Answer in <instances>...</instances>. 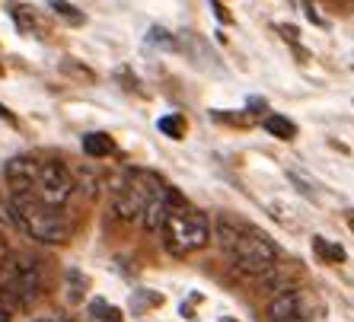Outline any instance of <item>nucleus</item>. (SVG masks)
I'll use <instances>...</instances> for the list:
<instances>
[{
    "label": "nucleus",
    "instance_id": "nucleus-6",
    "mask_svg": "<svg viewBox=\"0 0 354 322\" xmlns=\"http://www.w3.org/2000/svg\"><path fill=\"white\" fill-rule=\"evenodd\" d=\"M74 191H77L74 173L64 163H58V160H39V173H35V182H32V189H29L32 198L45 201V205L64 207Z\"/></svg>",
    "mask_w": 354,
    "mask_h": 322
},
{
    "label": "nucleus",
    "instance_id": "nucleus-5",
    "mask_svg": "<svg viewBox=\"0 0 354 322\" xmlns=\"http://www.w3.org/2000/svg\"><path fill=\"white\" fill-rule=\"evenodd\" d=\"M41 290V272L39 265L32 262V258H13L7 268V278H3V284H0V303L7 306L10 313L13 310H23V306H29L35 297H39Z\"/></svg>",
    "mask_w": 354,
    "mask_h": 322
},
{
    "label": "nucleus",
    "instance_id": "nucleus-8",
    "mask_svg": "<svg viewBox=\"0 0 354 322\" xmlns=\"http://www.w3.org/2000/svg\"><path fill=\"white\" fill-rule=\"evenodd\" d=\"M179 195H176L173 189H160L157 191V198L147 205V211H144V217H140V223H144V230H150V233H157V230H163V223H166V217H169V211H173L176 205H179Z\"/></svg>",
    "mask_w": 354,
    "mask_h": 322
},
{
    "label": "nucleus",
    "instance_id": "nucleus-18",
    "mask_svg": "<svg viewBox=\"0 0 354 322\" xmlns=\"http://www.w3.org/2000/svg\"><path fill=\"white\" fill-rule=\"evenodd\" d=\"M41 322H45V319H41Z\"/></svg>",
    "mask_w": 354,
    "mask_h": 322
},
{
    "label": "nucleus",
    "instance_id": "nucleus-11",
    "mask_svg": "<svg viewBox=\"0 0 354 322\" xmlns=\"http://www.w3.org/2000/svg\"><path fill=\"white\" fill-rule=\"evenodd\" d=\"M265 131L272 138H281V141H290V138H297V124L288 122L284 115H268L265 118Z\"/></svg>",
    "mask_w": 354,
    "mask_h": 322
},
{
    "label": "nucleus",
    "instance_id": "nucleus-13",
    "mask_svg": "<svg viewBox=\"0 0 354 322\" xmlns=\"http://www.w3.org/2000/svg\"><path fill=\"white\" fill-rule=\"evenodd\" d=\"M157 128L166 134V138H173V141H182L189 124H185V118H182V115H163V118L157 122Z\"/></svg>",
    "mask_w": 354,
    "mask_h": 322
},
{
    "label": "nucleus",
    "instance_id": "nucleus-3",
    "mask_svg": "<svg viewBox=\"0 0 354 322\" xmlns=\"http://www.w3.org/2000/svg\"><path fill=\"white\" fill-rule=\"evenodd\" d=\"M163 236L166 249L173 256H192V252H198V249H205L211 243V223L198 207H189L185 201H179L166 217Z\"/></svg>",
    "mask_w": 354,
    "mask_h": 322
},
{
    "label": "nucleus",
    "instance_id": "nucleus-17",
    "mask_svg": "<svg viewBox=\"0 0 354 322\" xmlns=\"http://www.w3.org/2000/svg\"><path fill=\"white\" fill-rule=\"evenodd\" d=\"M3 258H7V252H3V246H0V262H3Z\"/></svg>",
    "mask_w": 354,
    "mask_h": 322
},
{
    "label": "nucleus",
    "instance_id": "nucleus-16",
    "mask_svg": "<svg viewBox=\"0 0 354 322\" xmlns=\"http://www.w3.org/2000/svg\"><path fill=\"white\" fill-rule=\"evenodd\" d=\"M348 227H351V233H354V214H348Z\"/></svg>",
    "mask_w": 354,
    "mask_h": 322
},
{
    "label": "nucleus",
    "instance_id": "nucleus-7",
    "mask_svg": "<svg viewBox=\"0 0 354 322\" xmlns=\"http://www.w3.org/2000/svg\"><path fill=\"white\" fill-rule=\"evenodd\" d=\"M268 316H272L274 322H310L300 290H284V294H278V297L272 300V306H268Z\"/></svg>",
    "mask_w": 354,
    "mask_h": 322
},
{
    "label": "nucleus",
    "instance_id": "nucleus-2",
    "mask_svg": "<svg viewBox=\"0 0 354 322\" xmlns=\"http://www.w3.org/2000/svg\"><path fill=\"white\" fill-rule=\"evenodd\" d=\"M10 217H13V227H19L26 236H32V240L45 243V246H61V243L71 240V220H67L64 207L45 205V201L32 198V195L13 191Z\"/></svg>",
    "mask_w": 354,
    "mask_h": 322
},
{
    "label": "nucleus",
    "instance_id": "nucleus-1",
    "mask_svg": "<svg viewBox=\"0 0 354 322\" xmlns=\"http://www.w3.org/2000/svg\"><path fill=\"white\" fill-rule=\"evenodd\" d=\"M214 240L221 246V252L227 256V262L236 272L249 274V278H265L274 272L278 265V246L272 243V236L249 223H236L227 217H217L214 223Z\"/></svg>",
    "mask_w": 354,
    "mask_h": 322
},
{
    "label": "nucleus",
    "instance_id": "nucleus-10",
    "mask_svg": "<svg viewBox=\"0 0 354 322\" xmlns=\"http://www.w3.org/2000/svg\"><path fill=\"white\" fill-rule=\"evenodd\" d=\"M112 150H115V144H112V138H109V134H102V131H93V134H86V138H83V153H86V157H93V160L109 157Z\"/></svg>",
    "mask_w": 354,
    "mask_h": 322
},
{
    "label": "nucleus",
    "instance_id": "nucleus-15",
    "mask_svg": "<svg viewBox=\"0 0 354 322\" xmlns=\"http://www.w3.org/2000/svg\"><path fill=\"white\" fill-rule=\"evenodd\" d=\"M48 7L55 10L61 19H67V23H74V26L83 23V13L74 7V3H67V0H48Z\"/></svg>",
    "mask_w": 354,
    "mask_h": 322
},
{
    "label": "nucleus",
    "instance_id": "nucleus-14",
    "mask_svg": "<svg viewBox=\"0 0 354 322\" xmlns=\"http://www.w3.org/2000/svg\"><path fill=\"white\" fill-rule=\"evenodd\" d=\"M90 313L96 316L99 322H122V310H118V306H109L106 300H93Z\"/></svg>",
    "mask_w": 354,
    "mask_h": 322
},
{
    "label": "nucleus",
    "instance_id": "nucleus-9",
    "mask_svg": "<svg viewBox=\"0 0 354 322\" xmlns=\"http://www.w3.org/2000/svg\"><path fill=\"white\" fill-rule=\"evenodd\" d=\"M35 173H39V160L35 157H13L7 163V169H3L10 189L23 191V195H29V189H32V182H35Z\"/></svg>",
    "mask_w": 354,
    "mask_h": 322
},
{
    "label": "nucleus",
    "instance_id": "nucleus-12",
    "mask_svg": "<svg viewBox=\"0 0 354 322\" xmlns=\"http://www.w3.org/2000/svg\"><path fill=\"white\" fill-rule=\"evenodd\" d=\"M313 252L322 262H345V249L338 246V243L326 240V236H313Z\"/></svg>",
    "mask_w": 354,
    "mask_h": 322
},
{
    "label": "nucleus",
    "instance_id": "nucleus-4",
    "mask_svg": "<svg viewBox=\"0 0 354 322\" xmlns=\"http://www.w3.org/2000/svg\"><path fill=\"white\" fill-rule=\"evenodd\" d=\"M160 189H163V179L157 173H150V169H128L122 176V182L115 185V191H112V207H115V214L122 220L134 223L144 217L147 205L157 198Z\"/></svg>",
    "mask_w": 354,
    "mask_h": 322
}]
</instances>
